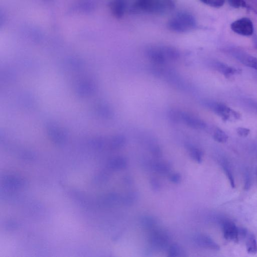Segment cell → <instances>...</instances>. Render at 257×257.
<instances>
[{"instance_id": "cell-1", "label": "cell", "mask_w": 257, "mask_h": 257, "mask_svg": "<svg viewBox=\"0 0 257 257\" xmlns=\"http://www.w3.org/2000/svg\"><path fill=\"white\" fill-rule=\"evenodd\" d=\"M175 0H136L132 10L135 13L163 14L173 10Z\"/></svg>"}, {"instance_id": "cell-2", "label": "cell", "mask_w": 257, "mask_h": 257, "mask_svg": "<svg viewBox=\"0 0 257 257\" xmlns=\"http://www.w3.org/2000/svg\"><path fill=\"white\" fill-rule=\"evenodd\" d=\"M197 26L194 16L187 12H180L171 19L167 27L171 31L185 33L195 29Z\"/></svg>"}, {"instance_id": "cell-3", "label": "cell", "mask_w": 257, "mask_h": 257, "mask_svg": "<svg viewBox=\"0 0 257 257\" xmlns=\"http://www.w3.org/2000/svg\"><path fill=\"white\" fill-rule=\"evenodd\" d=\"M204 103L206 107L221 117L225 122H236L241 118L240 113L221 103L206 101Z\"/></svg>"}, {"instance_id": "cell-4", "label": "cell", "mask_w": 257, "mask_h": 257, "mask_svg": "<svg viewBox=\"0 0 257 257\" xmlns=\"http://www.w3.org/2000/svg\"><path fill=\"white\" fill-rule=\"evenodd\" d=\"M231 28L235 33L244 36H250L254 33L253 23L247 18L236 20L232 23Z\"/></svg>"}, {"instance_id": "cell-5", "label": "cell", "mask_w": 257, "mask_h": 257, "mask_svg": "<svg viewBox=\"0 0 257 257\" xmlns=\"http://www.w3.org/2000/svg\"><path fill=\"white\" fill-rule=\"evenodd\" d=\"M146 54L148 59L155 66H162L167 59L163 46H151L148 48Z\"/></svg>"}, {"instance_id": "cell-6", "label": "cell", "mask_w": 257, "mask_h": 257, "mask_svg": "<svg viewBox=\"0 0 257 257\" xmlns=\"http://www.w3.org/2000/svg\"><path fill=\"white\" fill-rule=\"evenodd\" d=\"M232 55L244 65L257 70V58L238 49L230 50Z\"/></svg>"}, {"instance_id": "cell-7", "label": "cell", "mask_w": 257, "mask_h": 257, "mask_svg": "<svg viewBox=\"0 0 257 257\" xmlns=\"http://www.w3.org/2000/svg\"><path fill=\"white\" fill-rule=\"evenodd\" d=\"M222 226L224 237L226 240L235 243H238L240 241L238 227L234 222L225 221Z\"/></svg>"}, {"instance_id": "cell-8", "label": "cell", "mask_w": 257, "mask_h": 257, "mask_svg": "<svg viewBox=\"0 0 257 257\" xmlns=\"http://www.w3.org/2000/svg\"><path fill=\"white\" fill-rule=\"evenodd\" d=\"M181 121L187 126L196 129H204L207 127L206 123L202 120L185 112H181Z\"/></svg>"}, {"instance_id": "cell-9", "label": "cell", "mask_w": 257, "mask_h": 257, "mask_svg": "<svg viewBox=\"0 0 257 257\" xmlns=\"http://www.w3.org/2000/svg\"><path fill=\"white\" fill-rule=\"evenodd\" d=\"M150 242L152 245L157 249H164L169 243V237L163 232L156 231L151 235Z\"/></svg>"}, {"instance_id": "cell-10", "label": "cell", "mask_w": 257, "mask_h": 257, "mask_svg": "<svg viewBox=\"0 0 257 257\" xmlns=\"http://www.w3.org/2000/svg\"><path fill=\"white\" fill-rule=\"evenodd\" d=\"M127 162L125 158L122 156H117L109 159L106 164L107 170L109 173L110 171H119L125 168Z\"/></svg>"}, {"instance_id": "cell-11", "label": "cell", "mask_w": 257, "mask_h": 257, "mask_svg": "<svg viewBox=\"0 0 257 257\" xmlns=\"http://www.w3.org/2000/svg\"><path fill=\"white\" fill-rule=\"evenodd\" d=\"M195 242L200 246L214 250H219V245L211 238L205 235H198L195 237Z\"/></svg>"}, {"instance_id": "cell-12", "label": "cell", "mask_w": 257, "mask_h": 257, "mask_svg": "<svg viewBox=\"0 0 257 257\" xmlns=\"http://www.w3.org/2000/svg\"><path fill=\"white\" fill-rule=\"evenodd\" d=\"M214 67L216 70L222 74L227 78H230L233 76L241 73L240 70L230 67L227 64L220 62H216L214 64Z\"/></svg>"}, {"instance_id": "cell-13", "label": "cell", "mask_w": 257, "mask_h": 257, "mask_svg": "<svg viewBox=\"0 0 257 257\" xmlns=\"http://www.w3.org/2000/svg\"><path fill=\"white\" fill-rule=\"evenodd\" d=\"M110 8L115 17L119 19L121 18L126 11L125 0H112L110 3Z\"/></svg>"}, {"instance_id": "cell-14", "label": "cell", "mask_w": 257, "mask_h": 257, "mask_svg": "<svg viewBox=\"0 0 257 257\" xmlns=\"http://www.w3.org/2000/svg\"><path fill=\"white\" fill-rule=\"evenodd\" d=\"M246 249L250 254L254 255L257 253V242L255 235L248 234L246 241Z\"/></svg>"}, {"instance_id": "cell-15", "label": "cell", "mask_w": 257, "mask_h": 257, "mask_svg": "<svg viewBox=\"0 0 257 257\" xmlns=\"http://www.w3.org/2000/svg\"><path fill=\"white\" fill-rule=\"evenodd\" d=\"M187 148L191 158L199 163L202 162L203 153L199 148L192 145H188Z\"/></svg>"}, {"instance_id": "cell-16", "label": "cell", "mask_w": 257, "mask_h": 257, "mask_svg": "<svg viewBox=\"0 0 257 257\" xmlns=\"http://www.w3.org/2000/svg\"><path fill=\"white\" fill-rule=\"evenodd\" d=\"M163 49L167 60H176L179 58V52L175 48L163 46Z\"/></svg>"}, {"instance_id": "cell-17", "label": "cell", "mask_w": 257, "mask_h": 257, "mask_svg": "<svg viewBox=\"0 0 257 257\" xmlns=\"http://www.w3.org/2000/svg\"><path fill=\"white\" fill-rule=\"evenodd\" d=\"M213 137L217 142L221 143L227 142L229 138L228 135L219 128H217L215 130Z\"/></svg>"}, {"instance_id": "cell-18", "label": "cell", "mask_w": 257, "mask_h": 257, "mask_svg": "<svg viewBox=\"0 0 257 257\" xmlns=\"http://www.w3.org/2000/svg\"><path fill=\"white\" fill-rule=\"evenodd\" d=\"M183 249L177 244L171 245L168 250V256L171 257H182L183 255Z\"/></svg>"}, {"instance_id": "cell-19", "label": "cell", "mask_w": 257, "mask_h": 257, "mask_svg": "<svg viewBox=\"0 0 257 257\" xmlns=\"http://www.w3.org/2000/svg\"><path fill=\"white\" fill-rule=\"evenodd\" d=\"M154 170L162 174H165L168 172L170 170V167L169 164L165 162H157L154 165Z\"/></svg>"}, {"instance_id": "cell-20", "label": "cell", "mask_w": 257, "mask_h": 257, "mask_svg": "<svg viewBox=\"0 0 257 257\" xmlns=\"http://www.w3.org/2000/svg\"><path fill=\"white\" fill-rule=\"evenodd\" d=\"M137 199L138 195L136 193L130 192L123 198L122 202L125 205H131L135 203Z\"/></svg>"}, {"instance_id": "cell-21", "label": "cell", "mask_w": 257, "mask_h": 257, "mask_svg": "<svg viewBox=\"0 0 257 257\" xmlns=\"http://www.w3.org/2000/svg\"><path fill=\"white\" fill-rule=\"evenodd\" d=\"M200 1L206 5L218 8L224 5L225 0H200Z\"/></svg>"}, {"instance_id": "cell-22", "label": "cell", "mask_w": 257, "mask_h": 257, "mask_svg": "<svg viewBox=\"0 0 257 257\" xmlns=\"http://www.w3.org/2000/svg\"><path fill=\"white\" fill-rule=\"evenodd\" d=\"M168 116L171 121L174 123L181 121V112L175 109L171 110L168 113Z\"/></svg>"}, {"instance_id": "cell-23", "label": "cell", "mask_w": 257, "mask_h": 257, "mask_svg": "<svg viewBox=\"0 0 257 257\" xmlns=\"http://www.w3.org/2000/svg\"><path fill=\"white\" fill-rule=\"evenodd\" d=\"M126 138L123 136H118L113 141L112 146L115 149L122 148L126 144Z\"/></svg>"}, {"instance_id": "cell-24", "label": "cell", "mask_w": 257, "mask_h": 257, "mask_svg": "<svg viewBox=\"0 0 257 257\" xmlns=\"http://www.w3.org/2000/svg\"><path fill=\"white\" fill-rule=\"evenodd\" d=\"M227 1L229 4L235 8H247L248 7L245 0H227Z\"/></svg>"}, {"instance_id": "cell-25", "label": "cell", "mask_w": 257, "mask_h": 257, "mask_svg": "<svg viewBox=\"0 0 257 257\" xmlns=\"http://www.w3.org/2000/svg\"><path fill=\"white\" fill-rule=\"evenodd\" d=\"M223 169L230 182L232 188L235 187V181L234 179V176L233 175L232 172L230 168L226 164H223L222 165Z\"/></svg>"}, {"instance_id": "cell-26", "label": "cell", "mask_w": 257, "mask_h": 257, "mask_svg": "<svg viewBox=\"0 0 257 257\" xmlns=\"http://www.w3.org/2000/svg\"><path fill=\"white\" fill-rule=\"evenodd\" d=\"M142 224L145 228L150 229L155 227L156 221L150 217H145L142 219Z\"/></svg>"}, {"instance_id": "cell-27", "label": "cell", "mask_w": 257, "mask_h": 257, "mask_svg": "<svg viewBox=\"0 0 257 257\" xmlns=\"http://www.w3.org/2000/svg\"><path fill=\"white\" fill-rule=\"evenodd\" d=\"M238 134L242 137H246L250 133V130L249 128L240 127L237 129Z\"/></svg>"}, {"instance_id": "cell-28", "label": "cell", "mask_w": 257, "mask_h": 257, "mask_svg": "<svg viewBox=\"0 0 257 257\" xmlns=\"http://www.w3.org/2000/svg\"><path fill=\"white\" fill-rule=\"evenodd\" d=\"M238 232L239 240L245 238L248 235V230L245 228H238Z\"/></svg>"}, {"instance_id": "cell-29", "label": "cell", "mask_w": 257, "mask_h": 257, "mask_svg": "<svg viewBox=\"0 0 257 257\" xmlns=\"http://www.w3.org/2000/svg\"><path fill=\"white\" fill-rule=\"evenodd\" d=\"M151 185L152 189L155 191H158L160 188V183L156 178H152L151 179Z\"/></svg>"}, {"instance_id": "cell-30", "label": "cell", "mask_w": 257, "mask_h": 257, "mask_svg": "<svg viewBox=\"0 0 257 257\" xmlns=\"http://www.w3.org/2000/svg\"><path fill=\"white\" fill-rule=\"evenodd\" d=\"M170 179L173 183L177 184L180 182L181 177L179 174L175 173L170 176Z\"/></svg>"}, {"instance_id": "cell-31", "label": "cell", "mask_w": 257, "mask_h": 257, "mask_svg": "<svg viewBox=\"0 0 257 257\" xmlns=\"http://www.w3.org/2000/svg\"><path fill=\"white\" fill-rule=\"evenodd\" d=\"M251 185V179L249 175H246V182L245 185V189H249Z\"/></svg>"}, {"instance_id": "cell-32", "label": "cell", "mask_w": 257, "mask_h": 257, "mask_svg": "<svg viewBox=\"0 0 257 257\" xmlns=\"http://www.w3.org/2000/svg\"><path fill=\"white\" fill-rule=\"evenodd\" d=\"M254 107H255L256 111L257 112V105H255Z\"/></svg>"}, {"instance_id": "cell-33", "label": "cell", "mask_w": 257, "mask_h": 257, "mask_svg": "<svg viewBox=\"0 0 257 257\" xmlns=\"http://www.w3.org/2000/svg\"><path fill=\"white\" fill-rule=\"evenodd\" d=\"M256 47H257V43L256 44Z\"/></svg>"}]
</instances>
